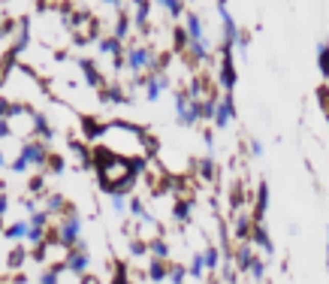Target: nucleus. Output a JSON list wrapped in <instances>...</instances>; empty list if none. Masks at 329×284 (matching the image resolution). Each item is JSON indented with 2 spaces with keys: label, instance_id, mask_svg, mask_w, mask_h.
<instances>
[{
  "label": "nucleus",
  "instance_id": "obj_1",
  "mask_svg": "<svg viewBox=\"0 0 329 284\" xmlns=\"http://www.w3.org/2000/svg\"><path fill=\"white\" fill-rule=\"evenodd\" d=\"M218 88L224 94H232L236 82H239V70H236V61H232V46L230 42H218Z\"/></svg>",
  "mask_w": 329,
  "mask_h": 284
},
{
  "label": "nucleus",
  "instance_id": "obj_2",
  "mask_svg": "<svg viewBox=\"0 0 329 284\" xmlns=\"http://www.w3.org/2000/svg\"><path fill=\"white\" fill-rule=\"evenodd\" d=\"M230 121H236V100H232V94H221L218 103H215V118H212V124L218 127V130H224Z\"/></svg>",
  "mask_w": 329,
  "mask_h": 284
},
{
  "label": "nucleus",
  "instance_id": "obj_3",
  "mask_svg": "<svg viewBox=\"0 0 329 284\" xmlns=\"http://www.w3.org/2000/svg\"><path fill=\"white\" fill-rule=\"evenodd\" d=\"M254 260H257V251H254V245H251V242H239V245H236V251H232V263H236V269H239L242 275H248V272H251Z\"/></svg>",
  "mask_w": 329,
  "mask_h": 284
},
{
  "label": "nucleus",
  "instance_id": "obj_4",
  "mask_svg": "<svg viewBox=\"0 0 329 284\" xmlns=\"http://www.w3.org/2000/svg\"><path fill=\"white\" fill-rule=\"evenodd\" d=\"M251 245H254V251H263L266 260L275 257V245H272V236H269L266 224H254V230H251Z\"/></svg>",
  "mask_w": 329,
  "mask_h": 284
},
{
  "label": "nucleus",
  "instance_id": "obj_5",
  "mask_svg": "<svg viewBox=\"0 0 329 284\" xmlns=\"http://www.w3.org/2000/svg\"><path fill=\"white\" fill-rule=\"evenodd\" d=\"M266 212H269V185L260 182L257 185V193H254V206H251L254 224H266Z\"/></svg>",
  "mask_w": 329,
  "mask_h": 284
},
{
  "label": "nucleus",
  "instance_id": "obj_6",
  "mask_svg": "<svg viewBox=\"0 0 329 284\" xmlns=\"http://www.w3.org/2000/svg\"><path fill=\"white\" fill-rule=\"evenodd\" d=\"M251 230H254L251 212H248V209L236 212V221H232V236H236V242H251Z\"/></svg>",
  "mask_w": 329,
  "mask_h": 284
},
{
  "label": "nucleus",
  "instance_id": "obj_7",
  "mask_svg": "<svg viewBox=\"0 0 329 284\" xmlns=\"http://www.w3.org/2000/svg\"><path fill=\"white\" fill-rule=\"evenodd\" d=\"M194 176H197L199 182H215L218 179V160L212 158V155L197 158L194 160Z\"/></svg>",
  "mask_w": 329,
  "mask_h": 284
},
{
  "label": "nucleus",
  "instance_id": "obj_8",
  "mask_svg": "<svg viewBox=\"0 0 329 284\" xmlns=\"http://www.w3.org/2000/svg\"><path fill=\"white\" fill-rule=\"evenodd\" d=\"M169 263H172V260L148 257V263H145V275H148V281H154V284L166 281V275H169Z\"/></svg>",
  "mask_w": 329,
  "mask_h": 284
},
{
  "label": "nucleus",
  "instance_id": "obj_9",
  "mask_svg": "<svg viewBox=\"0 0 329 284\" xmlns=\"http://www.w3.org/2000/svg\"><path fill=\"white\" fill-rule=\"evenodd\" d=\"M172 221L178 224V227H187V224L194 221V203H191V200H175V206H172Z\"/></svg>",
  "mask_w": 329,
  "mask_h": 284
},
{
  "label": "nucleus",
  "instance_id": "obj_10",
  "mask_svg": "<svg viewBox=\"0 0 329 284\" xmlns=\"http://www.w3.org/2000/svg\"><path fill=\"white\" fill-rule=\"evenodd\" d=\"M148 257H157V260H169V242H166V236H151L148 239Z\"/></svg>",
  "mask_w": 329,
  "mask_h": 284
},
{
  "label": "nucleus",
  "instance_id": "obj_11",
  "mask_svg": "<svg viewBox=\"0 0 329 284\" xmlns=\"http://www.w3.org/2000/svg\"><path fill=\"white\" fill-rule=\"evenodd\" d=\"M208 272H205V257H202V251H197L194 257H191V263H187V278H194V281H202Z\"/></svg>",
  "mask_w": 329,
  "mask_h": 284
},
{
  "label": "nucleus",
  "instance_id": "obj_12",
  "mask_svg": "<svg viewBox=\"0 0 329 284\" xmlns=\"http://www.w3.org/2000/svg\"><path fill=\"white\" fill-rule=\"evenodd\" d=\"M66 266H69V269H73L76 275H82V272H85V269L91 266V257H88L85 251H69V260H66Z\"/></svg>",
  "mask_w": 329,
  "mask_h": 284
},
{
  "label": "nucleus",
  "instance_id": "obj_13",
  "mask_svg": "<svg viewBox=\"0 0 329 284\" xmlns=\"http://www.w3.org/2000/svg\"><path fill=\"white\" fill-rule=\"evenodd\" d=\"M202 257H205V272L215 275L218 266H221V248H218V245H208V248L202 251Z\"/></svg>",
  "mask_w": 329,
  "mask_h": 284
},
{
  "label": "nucleus",
  "instance_id": "obj_14",
  "mask_svg": "<svg viewBox=\"0 0 329 284\" xmlns=\"http://www.w3.org/2000/svg\"><path fill=\"white\" fill-rule=\"evenodd\" d=\"M169 284H187V266L181 263H169V275H166Z\"/></svg>",
  "mask_w": 329,
  "mask_h": 284
},
{
  "label": "nucleus",
  "instance_id": "obj_15",
  "mask_svg": "<svg viewBox=\"0 0 329 284\" xmlns=\"http://www.w3.org/2000/svg\"><path fill=\"white\" fill-rule=\"evenodd\" d=\"M317 67H320V73L329 79V42H320L317 46Z\"/></svg>",
  "mask_w": 329,
  "mask_h": 284
},
{
  "label": "nucleus",
  "instance_id": "obj_16",
  "mask_svg": "<svg viewBox=\"0 0 329 284\" xmlns=\"http://www.w3.org/2000/svg\"><path fill=\"white\" fill-rule=\"evenodd\" d=\"M266 263H269L266 257H257V260H254V266H251V272H248L251 281H263L266 278Z\"/></svg>",
  "mask_w": 329,
  "mask_h": 284
},
{
  "label": "nucleus",
  "instance_id": "obj_17",
  "mask_svg": "<svg viewBox=\"0 0 329 284\" xmlns=\"http://www.w3.org/2000/svg\"><path fill=\"white\" fill-rule=\"evenodd\" d=\"M317 100H320V106H323V112H326V121H329V85H320V88H317Z\"/></svg>",
  "mask_w": 329,
  "mask_h": 284
},
{
  "label": "nucleus",
  "instance_id": "obj_18",
  "mask_svg": "<svg viewBox=\"0 0 329 284\" xmlns=\"http://www.w3.org/2000/svg\"><path fill=\"white\" fill-rule=\"evenodd\" d=\"M25 257H28L25 248H15V251L9 254V266H21V263H25Z\"/></svg>",
  "mask_w": 329,
  "mask_h": 284
},
{
  "label": "nucleus",
  "instance_id": "obj_19",
  "mask_svg": "<svg viewBox=\"0 0 329 284\" xmlns=\"http://www.w3.org/2000/svg\"><path fill=\"white\" fill-rule=\"evenodd\" d=\"M248 148H251V155H254V158H263V142H260L257 136H251V139H248Z\"/></svg>",
  "mask_w": 329,
  "mask_h": 284
},
{
  "label": "nucleus",
  "instance_id": "obj_20",
  "mask_svg": "<svg viewBox=\"0 0 329 284\" xmlns=\"http://www.w3.org/2000/svg\"><path fill=\"white\" fill-rule=\"evenodd\" d=\"M326 266H329V227H326Z\"/></svg>",
  "mask_w": 329,
  "mask_h": 284
}]
</instances>
